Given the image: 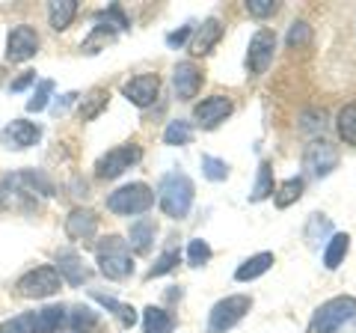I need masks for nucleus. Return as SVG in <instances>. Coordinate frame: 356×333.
I'll use <instances>...</instances> for the list:
<instances>
[{"instance_id":"1","label":"nucleus","mask_w":356,"mask_h":333,"mask_svg":"<svg viewBox=\"0 0 356 333\" xmlns=\"http://www.w3.org/2000/svg\"><path fill=\"white\" fill-rule=\"evenodd\" d=\"M193 196H196V187L193 179L187 173H166L161 185H158V203L163 208L166 217L172 220H184L193 208Z\"/></svg>"},{"instance_id":"2","label":"nucleus","mask_w":356,"mask_h":333,"mask_svg":"<svg viewBox=\"0 0 356 333\" xmlns=\"http://www.w3.org/2000/svg\"><path fill=\"white\" fill-rule=\"evenodd\" d=\"M95 259H98V271H102L107 280H128L134 274L131 247H128V241H122L119 235H107L98 241Z\"/></svg>"},{"instance_id":"3","label":"nucleus","mask_w":356,"mask_h":333,"mask_svg":"<svg viewBox=\"0 0 356 333\" xmlns=\"http://www.w3.org/2000/svg\"><path fill=\"white\" fill-rule=\"evenodd\" d=\"M353 318H356V297L339 295V297H330V301H324L315 309L309 330L312 333H339Z\"/></svg>"},{"instance_id":"4","label":"nucleus","mask_w":356,"mask_h":333,"mask_svg":"<svg viewBox=\"0 0 356 333\" xmlns=\"http://www.w3.org/2000/svg\"><path fill=\"white\" fill-rule=\"evenodd\" d=\"M152 206H154V191H152L146 182L122 185L119 191H113V194L107 196V208H110L113 215H122V217L146 215Z\"/></svg>"},{"instance_id":"5","label":"nucleus","mask_w":356,"mask_h":333,"mask_svg":"<svg viewBox=\"0 0 356 333\" xmlns=\"http://www.w3.org/2000/svg\"><path fill=\"white\" fill-rule=\"evenodd\" d=\"M252 309V297L250 295H229L217 301L208 313V333H229L235 325H241L247 313Z\"/></svg>"},{"instance_id":"6","label":"nucleus","mask_w":356,"mask_h":333,"mask_svg":"<svg viewBox=\"0 0 356 333\" xmlns=\"http://www.w3.org/2000/svg\"><path fill=\"white\" fill-rule=\"evenodd\" d=\"M60 286H63V280H60L57 268L42 265V268H33V271H27L24 277H21L15 288H18L21 297H36V301H42V297L57 295Z\"/></svg>"},{"instance_id":"7","label":"nucleus","mask_w":356,"mask_h":333,"mask_svg":"<svg viewBox=\"0 0 356 333\" xmlns=\"http://www.w3.org/2000/svg\"><path fill=\"white\" fill-rule=\"evenodd\" d=\"M143 158V149L137 146V143H125V146H116L110 149L107 155H102V158L95 161V176L98 179H119L125 170H131L134 164H137Z\"/></svg>"},{"instance_id":"8","label":"nucleus","mask_w":356,"mask_h":333,"mask_svg":"<svg viewBox=\"0 0 356 333\" xmlns=\"http://www.w3.org/2000/svg\"><path fill=\"white\" fill-rule=\"evenodd\" d=\"M273 54H276V33L270 27L255 30V36L250 39V48H247V72L252 77H261L270 69Z\"/></svg>"},{"instance_id":"9","label":"nucleus","mask_w":356,"mask_h":333,"mask_svg":"<svg viewBox=\"0 0 356 333\" xmlns=\"http://www.w3.org/2000/svg\"><path fill=\"white\" fill-rule=\"evenodd\" d=\"M339 166V149L327 140H315L309 143L303 152V170L315 179H327V176Z\"/></svg>"},{"instance_id":"10","label":"nucleus","mask_w":356,"mask_h":333,"mask_svg":"<svg viewBox=\"0 0 356 333\" xmlns=\"http://www.w3.org/2000/svg\"><path fill=\"white\" fill-rule=\"evenodd\" d=\"M232 110H235V104H232L229 95H208L193 107V122L205 131H214L220 122L232 116Z\"/></svg>"},{"instance_id":"11","label":"nucleus","mask_w":356,"mask_h":333,"mask_svg":"<svg viewBox=\"0 0 356 333\" xmlns=\"http://www.w3.org/2000/svg\"><path fill=\"white\" fill-rule=\"evenodd\" d=\"M39 51V33L30 24H18L9 30L6 39V60L9 63H27L30 57H36Z\"/></svg>"},{"instance_id":"12","label":"nucleus","mask_w":356,"mask_h":333,"mask_svg":"<svg viewBox=\"0 0 356 333\" xmlns=\"http://www.w3.org/2000/svg\"><path fill=\"white\" fill-rule=\"evenodd\" d=\"M39 140H42V128L36 122H27V119H13L3 131H0V143L13 152H24L30 146H36Z\"/></svg>"},{"instance_id":"13","label":"nucleus","mask_w":356,"mask_h":333,"mask_svg":"<svg viewBox=\"0 0 356 333\" xmlns=\"http://www.w3.org/2000/svg\"><path fill=\"white\" fill-rule=\"evenodd\" d=\"M54 268H57L60 280H65L69 286H83V283H89V277H92V271H89L83 256L72 247L57 250V265H54Z\"/></svg>"},{"instance_id":"14","label":"nucleus","mask_w":356,"mask_h":333,"mask_svg":"<svg viewBox=\"0 0 356 333\" xmlns=\"http://www.w3.org/2000/svg\"><path fill=\"white\" fill-rule=\"evenodd\" d=\"M158 93H161V77L158 75H137V77H131V81L122 86V95L128 98L131 104H137V107H149L158 102Z\"/></svg>"},{"instance_id":"15","label":"nucleus","mask_w":356,"mask_h":333,"mask_svg":"<svg viewBox=\"0 0 356 333\" xmlns=\"http://www.w3.org/2000/svg\"><path fill=\"white\" fill-rule=\"evenodd\" d=\"M172 86H175V95L178 102H191L196 98L199 86H202V69H199L196 63H178L175 72H172Z\"/></svg>"},{"instance_id":"16","label":"nucleus","mask_w":356,"mask_h":333,"mask_svg":"<svg viewBox=\"0 0 356 333\" xmlns=\"http://www.w3.org/2000/svg\"><path fill=\"white\" fill-rule=\"evenodd\" d=\"M95 232H98V217L89 208H74L65 217V235L72 241H89V238H95Z\"/></svg>"},{"instance_id":"17","label":"nucleus","mask_w":356,"mask_h":333,"mask_svg":"<svg viewBox=\"0 0 356 333\" xmlns=\"http://www.w3.org/2000/svg\"><path fill=\"white\" fill-rule=\"evenodd\" d=\"M222 39V24L220 18H205L202 27L193 30V42H191V54L193 57H205V54L214 51V45Z\"/></svg>"},{"instance_id":"18","label":"nucleus","mask_w":356,"mask_h":333,"mask_svg":"<svg viewBox=\"0 0 356 333\" xmlns=\"http://www.w3.org/2000/svg\"><path fill=\"white\" fill-rule=\"evenodd\" d=\"M270 265H273V253H255V256H250V259H243L241 265H238V271H235V280L238 283H250V280H259L261 274H267L270 271Z\"/></svg>"},{"instance_id":"19","label":"nucleus","mask_w":356,"mask_h":333,"mask_svg":"<svg viewBox=\"0 0 356 333\" xmlns=\"http://www.w3.org/2000/svg\"><path fill=\"white\" fill-rule=\"evenodd\" d=\"M154 232H158L154 220H152V217H140L137 224H131L128 247H134L137 253H149V250H152V244H154Z\"/></svg>"},{"instance_id":"20","label":"nucleus","mask_w":356,"mask_h":333,"mask_svg":"<svg viewBox=\"0 0 356 333\" xmlns=\"http://www.w3.org/2000/svg\"><path fill=\"white\" fill-rule=\"evenodd\" d=\"M348 253H350V235L348 232H332V238L327 241V250H324V268L336 271Z\"/></svg>"},{"instance_id":"21","label":"nucleus","mask_w":356,"mask_h":333,"mask_svg":"<svg viewBox=\"0 0 356 333\" xmlns=\"http://www.w3.org/2000/svg\"><path fill=\"white\" fill-rule=\"evenodd\" d=\"M175 330V318L166 309L149 304L143 309V333H172Z\"/></svg>"},{"instance_id":"22","label":"nucleus","mask_w":356,"mask_h":333,"mask_svg":"<svg viewBox=\"0 0 356 333\" xmlns=\"http://www.w3.org/2000/svg\"><path fill=\"white\" fill-rule=\"evenodd\" d=\"M65 318H69V309L65 307H44L33 313V321H36V333H57Z\"/></svg>"},{"instance_id":"23","label":"nucleus","mask_w":356,"mask_h":333,"mask_svg":"<svg viewBox=\"0 0 356 333\" xmlns=\"http://www.w3.org/2000/svg\"><path fill=\"white\" fill-rule=\"evenodd\" d=\"M92 301H95V304H102L104 309H110V313L119 318V325H122V327H134V325H137V309H134L131 304H122V301H116V297L102 295V292H92Z\"/></svg>"},{"instance_id":"24","label":"nucleus","mask_w":356,"mask_h":333,"mask_svg":"<svg viewBox=\"0 0 356 333\" xmlns=\"http://www.w3.org/2000/svg\"><path fill=\"white\" fill-rule=\"evenodd\" d=\"M77 15V0H54V3L48 6V18H51V27L63 33L69 30V24L74 21Z\"/></svg>"},{"instance_id":"25","label":"nucleus","mask_w":356,"mask_h":333,"mask_svg":"<svg viewBox=\"0 0 356 333\" xmlns=\"http://www.w3.org/2000/svg\"><path fill=\"white\" fill-rule=\"evenodd\" d=\"M303 191H306V182L300 179V176H291V179H285V182L273 191V203H276V208H288V206H294L297 199L303 196Z\"/></svg>"},{"instance_id":"26","label":"nucleus","mask_w":356,"mask_h":333,"mask_svg":"<svg viewBox=\"0 0 356 333\" xmlns=\"http://www.w3.org/2000/svg\"><path fill=\"white\" fill-rule=\"evenodd\" d=\"M273 166L270 161H261L259 164V173H255V185H252V194H250V203H261V199L273 196Z\"/></svg>"},{"instance_id":"27","label":"nucleus","mask_w":356,"mask_h":333,"mask_svg":"<svg viewBox=\"0 0 356 333\" xmlns=\"http://www.w3.org/2000/svg\"><path fill=\"white\" fill-rule=\"evenodd\" d=\"M107 102H110V93L98 86V90H92L81 102V107H77V116H81L83 122H92L95 116H102V110L107 107Z\"/></svg>"},{"instance_id":"28","label":"nucleus","mask_w":356,"mask_h":333,"mask_svg":"<svg viewBox=\"0 0 356 333\" xmlns=\"http://www.w3.org/2000/svg\"><path fill=\"white\" fill-rule=\"evenodd\" d=\"M336 131L339 137L348 143V146H356V102L353 104H344L336 116Z\"/></svg>"},{"instance_id":"29","label":"nucleus","mask_w":356,"mask_h":333,"mask_svg":"<svg viewBox=\"0 0 356 333\" xmlns=\"http://www.w3.org/2000/svg\"><path fill=\"white\" fill-rule=\"evenodd\" d=\"M163 143L166 146H187V143H193V125L187 119H172L163 131Z\"/></svg>"},{"instance_id":"30","label":"nucleus","mask_w":356,"mask_h":333,"mask_svg":"<svg viewBox=\"0 0 356 333\" xmlns=\"http://www.w3.org/2000/svg\"><path fill=\"white\" fill-rule=\"evenodd\" d=\"M181 262V250L178 247H170V250H163L158 259H154V265L149 268V280H154V277H163V274H170V271H175V265Z\"/></svg>"},{"instance_id":"31","label":"nucleus","mask_w":356,"mask_h":333,"mask_svg":"<svg viewBox=\"0 0 356 333\" xmlns=\"http://www.w3.org/2000/svg\"><path fill=\"white\" fill-rule=\"evenodd\" d=\"M202 176L208 182H226L229 179V164L214 155H202Z\"/></svg>"},{"instance_id":"32","label":"nucleus","mask_w":356,"mask_h":333,"mask_svg":"<svg viewBox=\"0 0 356 333\" xmlns=\"http://www.w3.org/2000/svg\"><path fill=\"white\" fill-rule=\"evenodd\" d=\"M69 321H72V330L74 333H83V330L98 325V313H95L92 307H74L72 313H69Z\"/></svg>"},{"instance_id":"33","label":"nucleus","mask_w":356,"mask_h":333,"mask_svg":"<svg viewBox=\"0 0 356 333\" xmlns=\"http://www.w3.org/2000/svg\"><path fill=\"white\" fill-rule=\"evenodd\" d=\"M51 95H54V81H39L36 84V93H33V98L27 102V114H42L44 107H48V102H51Z\"/></svg>"},{"instance_id":"34","label":"nucleus","mask_w":356,"mask_h":333,"mask_svg":"<svg viewBox=\"0 0 356 333\" xmlns=\"http://www.w3.org/2000/svg\"><path fill=\"white\" fill-rule=\"evenodd\" d=\"M116 39V30H113V24H98V27H92V33H89V39L83 42V51L86 54H98V45H104V42H113Z\"/></svg>"},{"instance_id":"35","label":"nucleus","mask_w":356,"mask_h":333,"mask_svg":"<svg viewBox=\"0 0 356 333\" xmlns=\"http://www.w3.org/2000/svg\"><path fill=\"white\" fill-rule=\"evenodd\" d=\"M208 262H211V244L202 238H193L191 247H187V265L191 268H202Z\"/></svg>"},{"instance_id":"36","label":"nucleus","mask_w":356,"mask_h":333,"mask_svg":"<svg viewBox=\"0 0 356 333\" xmlns=\"http://www.w3.org/2000/svg\"><path fill=\"white\" fill-rule=\"evenodd\" d=\"M309 39H312V27L306 21H294L291 30H288V48H303L309 45Z\"/></svg>"},{"instance_id":"37","label":"nucleus","mask_w":356,"mask_h":333,"mask_svg":"<svg viewBox=\"0 0 356 333\" xmlns=\"http://www.w3.org/2000/svg\"><path fill=\"white\" fill-rule=\"evenodd\" d=\"M276 9H280V3H273V0H250L247 3V13L252 18H267V15H273Z\"/></svg>"},{"instance_id":"38","label":"nucleus","mask_w":356,"mask_h":333,"mask_svg":"<svg viewBox=\"0 0 356 333\" xmlns=\"http://www.w3.org/2000/svg\"><path fill=\"white\" fill-rule=\"evenodd\" d=\"M332 226H330V217H324V215H312V220H309V226H306V238H309V244L315 241V235L321 232V235H327Z\"/></svg>"},{"instance_id":"39","label":"nucleus","mask_w":356,"mask_h":333,"mask_svg":"<svg viewBox=\"0 0 356 333\" xmlns=\"http://www.w3.org/2000/svg\"><path fill=\"white\" fill-rule=\"evenodd\" d=\"M193 24H184V27H178V30H172L170 33V36H166V45H170V48H178V45H184V42L187 39H191L193 36Z\"/></svg>"},{"instance_id":"40","label":"nucleus","mask_w":356,"mask_h":333,"mask_svg":"<svg viewBox=\"0 0 356 333\" xmlns=\"http://www.w3.org/2000/svg\"><path fill=\"white\" fill-rule=\"evenodd\" d=\"M30 84H36V72H27V75H21L18 81H15L13 86H9V93H21V90H27Z\"/></svg>"},{"instance_id":"41","label":"nucleus","mask_w":356,"mask_h":333,"mask_svg":"<svg viewBox=\"0 0 356 333\" xmlns=\"http://www.w3.org/2000/svg\"><path fill=\"white\" fill-rule=\"evenodd\" d=\"M74 98H77V93H65V95H60V98H57V104H54V114H57V116L65 114V107H69Z\"/></svg>"}]
</instances>
